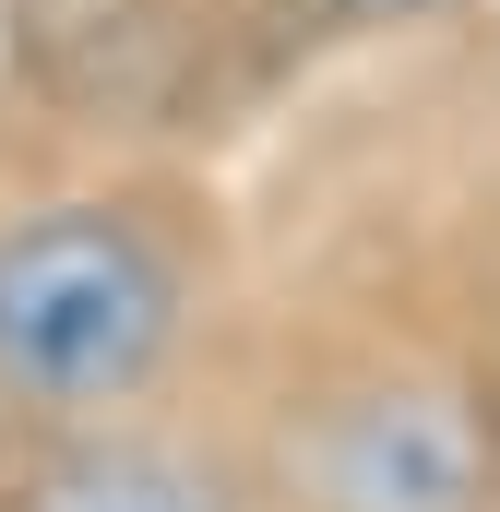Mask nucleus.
Segmentation results:
<instances>
[{"label": "nucleus", "instance_id": "1", "mask_svg": "<svg viewBox=\"0 0 500 512\" xmlns=\"http://www.w3.org/2000/svg\"><path fill=\"white\" fill-rule=\"evenodd\" d=\"M215 417L250 512H500V358L393 203L250 251Z\"/></svg>", "mask_w": 500, "mask_h": 512}, {"label": "nucleus", "instance_id": "2", "mask_svg": "<svg viewBox=\"0 0 500 512\" xmlns=\"http://www.w3.org/2000/svg\"><path fill=\"white\" fill-rule=\"evenodd\" d=\"M250 286V227L191 155H84L0 191V429L96 441L215 382Z\"/></svg>", "mask_w": 500, "mask_h": 512}, {"label": "nucleus", "instance_id": "3", "mask_svg": "<svg viewBox=\"0 0 500 512\" xmlns=\"http://www.w3.org/2000/svg\"><path fill=\"white\" fill-rule=\"evenodd\" d=\"M12 512H250L215 382L191 405H167V417H131V429H96V441H48L24 465Z\"/></svg>", "mask_w": 500, "mask_h": 512}, {"label": "nucleus", "instance_id": "4", "mask_svg": "<svg viewBox=\"0 0 500 512\" xmlns=\"http://www.w3.org/2000/svg\"><path fill=\"white\" fill-rule=\"evenodd\" d=\"M24 465H36V441H12V429H0V512H12V489H24Z\"/></svg>", "mask_w": 500, "mask_h": 512}]
</instances>
